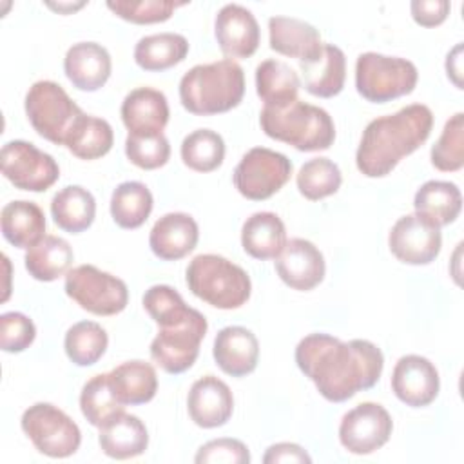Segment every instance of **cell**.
Masks as SVG:
<instances>
[{"label":"cell","instance_id":"ba28073f","mask_svg":"<svg viewBox=\"0 0 464 464\" xmlns=\"http://www.w3.org/2000/svg\"><path fill=\"white\" fill-rule=\"evenodd\" d=\"M22 430L40 453L53 459L74 455L82 442L78 424L49 402L29 406L22 415Z\"/></svg>","mask_w":464,"mask_h":464},{"label":"cell","instance_id":"52a82bcc","mask_svg":"<svg viewBox=\"0 0 464 464\" xmlns=\"http://www.w3.org/2000/svg\"><path fill=\"white\" fill-rule=\"evenodd\" d=\"M25 114L33 129L45 140L63 145L74 121L83 111L62 85L51 80L34 82L25 94Z\"/></svg>","mask_w":464,"mask_h":464},{"label":"cell","instance_id":"8992f818","mask_svg":"<svg viewBox=\"0 0 464 464\" xmlns=\"http://www.w3.org/2000/svg\"><path fill=\"white\" fill-rule=\"evenodd\" d=\"M417 80V67L406 58L379 53H362L357 56L355 87L368 102L384 103L410 94Z\"/></svg>","mask_w":464,"mask_h":464},{"label":"cell","instance_id":"44dd1931","mask_svg":"<svg viewBox=\"0 0 464 464\" xmlns=\"http://www.w3.org/2000/svg\"><path fill=\"white\" fill-rule=\"evenodd\" d=\"M111 54L96 42L71 45L63 58V71L69 82L80 91H98L111 76Z\"/></svg>","mask_w":464,"mask_h":464},{"label":"cell","instance_id":"d6986e66","mask_svg":"<svg viewBox=\"0 0 464 464\" xmlns=\"http://www.w3.org/2000/svg\"><path fill=\"white\" fill-rule=\"evenodd\" d=\"M121 120L129 134L156 136L163 134L169 121V103L161 91L152 87H138L121 102Z\"/></svg>","mask_w":464,"mask_h":464},{"label":"cell","instance_id":"484cf974","mask_svg":"<svg viewBox=\"0 0 464 464\" xmlns=\"http://www.w3.org/2000/svg\"><path fill=\"white\" fill-rule=\"evenodd\" d=\"M4 237L16 248H31L45 237L44 210L25 199L9 201L0 216Z\"/></svg>","mask_w":464,"mask_h":464},{"label":"cell","instance_id":"5b68a950","mask_svg":"<svg viewBox=\"0 0 464 464\" xmlns=\"http://www.w3.org/2000/svg\"><path fill=\"white\" fill-rule=\"evenodd\" d=\"M188 290L205 303L232 310L243 306L250 297V277L236 263L218 254H199L187 266Z\"/></svg>","mask_w":464,"mask_h":464},{"label":"cell","instance_id":"e575fe53","mask_svg":"<svg viewBox=\"0 0 464 464\" xmlns=\"http://www.w3.org/2000/svg\"><path fill=\"white\" fill-rule=\"evenodd\" d=\"M152 194L141 181H123L111 196V216L121 228L141 227L152 212Z\"/></svg>","mask_w":464,"mask_h":464},{"label":"cell","instance_id":"277c9868","mask_svg":"<svg viewBox=\"0 0 464 464\" xmlns=\"http://www.w3.org/2000/svg\"><path fill=\"white\" fill-rule=\"evenodd\" d=\"M259 123L268 138L285 141L297 150H324L335 140V125L332 116L312 103L301 100L285 105H265Z\"/></svg>","mask_w":464,"mask_h":464},{"label":"cell","instance_id":"6da1fadb","mask_svg":"<svg viewBox=\"0 0 464 464\" xmlns=\"http://www.w3.org/2000/svg\"><path fill=\"white\" fill-rule=\"evenodd\" d=\"M295 362L326 401L344 402L375 386L384 357L366 339L344 343L328 334H310L295 346Z\"/></svg>","mask_w":464,"mask_h":464},{"label":"cell","instance_id":"ee69618b","mask_svg":"<svg viewBox=\"0 0 464 464\" xmlns=\"http://www.w3.org/2000/svg\"><path fill=\"white\" fill-rule=\"evenodd\" d=\"M36 337L34 323L20 312H5L0 315V346L4 352H24Z\"/></svg>","mask_w":464,"mask_h":464},{"label":"cell","instance_id":"b9f144b4","mask_svg":"<svg viewBox=\"0 0 464 464\" xmlns=\"http://www.w3.org/2000/svg\"><path fill=\"white\" fill-rule=\"evenodd\" d=\"M185 2L172 0H109L107 7L120 18L132 24H156L172 16Z\"/></svg>","mask_w":464,"mask_h":464},{"label":"cell","instance_id":"7dc6e473","mask_svg":"<svg viewBox=\"0 0 464 464\" xmlns=\"http://www.w3.org/2000/svg\"><path fill=\"white\" fill-rule=\"evenodd\" d=\"M265 464H277V462H312L310 455L294 442H277L272 444L265 457H263Z\"/></svg>","mask_w":464,"mask_h":464},{"label":"cell","instance_id":"c3c4849f","mask_svg":"<svg viewBox=\"0 0 464 464\" xmlns=\"http://www.w3.org/2000/svg\"><path fill=\"white\" fill-rule=\"evenodd\" d=\"M460 54H462V45L457 44V45L448 53V58H446V71H448V76H450L451 82L457 85V89H462V80H460V76H462V65H460L462 58H460Z\"/></svg>","mask_w":464,"mask_h":464},{"label":"cell","instance_id":"603a6c76","mask_svg":"<svg viewBox=\"0 0 464 464\" xmlns=\"http://www.w3.org/2000/svg\"><path fill=\"white\" fill-rule=\"evenodd\" d=\"M268 38L276 53L299 62L315 58L323 49L319 31L312 24L292 16H272L268 20Z\"/></svg>","mask_w":464,"mask_h":464},{"label":"cell","instance_id":"f6af8a7d","mask_svg":"<svg viewBox=\"0 0 464 464\" xmlns=\"http://www.w3.org/2000/svg\"><path fill=\"white\" fill-rule=\"evenodd\" d=\"M194 460L198 464H246L250 462V453L248 448L237 439H214L198 450Z\"/></svg>","mask_w":464,"mask_h":464},{"label":"cell","instance_id":"8d00e7d4","mask_svg":"<svg viewBox=\"0 0 464 464\" xmlns=\"http://www.w3.org/2000/svg\"><path fill=\"white\" fill-rule=\"evenodd\" d=\"M80 408L89 424L102 428L112 417L121 413L125 406L116 399L109 382V373H100L83 384L80 393Z\"/></svg>","mask_w":464,"mask_h":464},{"label":"cell","instance_id":"bcb514c9","mask_svg":"<svg viewBox=\"0 0 464 464\" xmlns=\"http://www.w3.org/2000/svg\"><path fill=\"white\" fill-rule=\"evenodd\" d=\"M450 9L451 5L448 0H413L410 4L413 20L424 27H435L442 24Z\"/></svg>","mask_w":464,"mask_h":464},{"label":"cell","instance_id":"9a60e30c","mask_svg":"<svg viewBox=\"0 0 464 464\" xmlns=\"http://www.w3.org/2000/svg\"><path fill=\"white\" fill-rule=\"evenodd\" d=\"M439 372L422 355H404L397 361L392 373V390L399 401L411 408H422L439 395Z\"/></svg>","mask_w":464,"mask_h":464},{"label":"cell","instance_id":"ab89813d","mask_svg":"<svg viewBox=\"0 0 464 464\" xmlns=\"http://www.w3.org/2000/svg\"><path fill=\"white\" fill-rule=\"evenodd\" d=\"M431 163L442 172L460 170L464 165V114H453L435 145L431 147Z\"/></svg>","mask_w":464,"mask_h":464},{"label":"cell","instance_id":"d4e9b609","mask_svg":"<svg viewBox=\"0 0 464 464\" xmlns=\"http://www.w3.org/2000/svg\"><path fill=\"white\" fill-rule=\"evenodd\" d=\"M98 442L107 457L125 460L138 457L147 450L149 433L136 415L121 411L100 428Z\"/></svg>","mask_w":464,"mask_h":464},{"label":"cell","instance_id":"83f0119b","mask_svg":"<svg viewBox=\"0 0 464 464\" xmlns=\"http://www.w3.org/2000/svg\"><path fill=\"white\" fill-rule=\"evenodd\" d=\"M109 382L116 399L127 406L145 404L158 392V375L150 362L127 361L109 372Z\"/></svg>","mask_w":464,"mask_h":464},{"label":"cell","instance_id":"d6a6232c","mask_svg":"<svg viewBox=\"0 0 464 464\" xmlns=\"http://www.w3.org/2000/svg\"><path fill=\"white\" fill-rule=\"evenodd\" d=\"M301 80L297 72L281 60H265L256 67V91L265 105H285L297 100Z\"/></svg>","mask_w":464,"mask_h":464},{"label":"cell","instance_id":"7402d4cb","mask_svg":"<svg viewBox=\"0 0 464 464\" xmlns=\"http://www.w3.org/2000/svg\"><path fill=\"white\" fill-rule=\"evenodd\" d=\"M216 364L232 377H243L256 370L259 359L257 337L245 326H225L214 339Z\"/></svg>","mask_w":464,"mask_h":464},{"label":"cell","instance_id":"f1b7e54d","mask_svg":"<svg viewBox=\"0 0 464 464\" xmlns=\"http://www.w3.org/2000/svg\"><path fill=\"white\" fill-rule=\"evenodd\" d=\"M415 214L426 218L437 227H446L457 219L462 208V196L455 183L430 179L413 198Z\"/></svg>","mask_w":464,"mask_h":464},{"label":"cell","instance_id":"d590c367","mask_svg":"<svg viewBox=\"0 0 464 464\" xmlns=\"http://www.w3.org/2000/svg\"><path fill=\"white\" fill-rule=\"evenodd\" d=\"M109 344L107 332L94 321L72 324L63 339L67 357L78 366H91L102 359Z\"/></svg>","mask_w":464,"mask_h":464},{"label":"cell","instance_id":"5bb4252c","mask_svg":"<svg viewBox=\"0 0 464 464\" xmlns=\"http://www.w3.org/2000/svg\"><path fill=\"white\" fill-rule=\"evenodd\" d=\"M388 245L399 261L406 265H428L440 252V227L419 214H406L392 227Z\"/></svg>","mask_w":464,"mask_h":464},{"label":"cell","instance_id":"9c48e42d","mask_svg":"<svg viewBox=\"0 0 464 464\" xmlns=\"http://www.w3.org/2000/svg\"><path fill=\"white\" fill-rule=\"evenodd\" d=\"M65 294L94 315L120 314L129 301L127 285L94 265H80L65 274Z\"/></svg>","mask_w":464,"mask_h":464},{"label":"cell","instance_id":"2e32d148","mask_svg":"<svg viewBox=\"0 0 464 464\" xmlns=\"http://www.w3.org/2000/svg\"><path fill=\"white\" fill-rule=\"evenodd\" d=\"M277 276L294 290H312L324 277V257L308 239L292 237L276 257Z\"/></svg>","mask_w":464,"mask_h":464},{"label":"cell","instance_id":"836d02e7","mask_svg":"<svg viewBox=\"0 0 464 464\" xmlns=\"http://www.w3.org/2000/svg\"><path fill=\"white\" fill-rule=\"evenodd\" d=\"M114 141L112 127L103 118L82 114L65 138V147L80 160H98L105 156Z\"/></svg>","mask_w":464,"mask_h":464},{"label":"cell","instance_id":"e0dca14e","mask_svg":"<svg viewBox=\"0 0 464 464\" xmlns=\"http://www.w3.org/2000/svg\"><path fill=\"white\" fill-rule=\"evenodd\" d=\"M214 33L219 49L230 58H248L257 51L259 24L252 11L239 4H227L218 11Z\"/></svg>","mask_w":464,"mask_h":464},{"label":"cell","instance_id":"f35d334b","mask_svg":"<svg viewBox=\"0 0 464 464\" xmlns=\"http://www.w3.org/2000/svg\"><path fill=\"white\" fill-rule=\"evenodd\" d=\"M295 183L306 199L317 201L335 194L343 183V176L332 160L314 158L301 165Z\"/></svg>","mask_w":464,"mask_h":464},{"label":"cell","instance_id":"7a4b0ae2","mask_svg":"<svg viewBox=\"0 0 464 464\" xmlns=\"http://www.w3.org/2000/svg\"><path fill=\"white\" fill-rule=\"evenodd\" d=\"M431 127L433 114L422 103H411L395 114L372 120L355 152L357 169L368 178L390 174L404 156L415 152L430 138Z\"/></svg>","mask_w":464,"mask_h":464},{"label":"cell","instance_id":"4fadbf2b","mask_svg":"<svg viewBox=\"0 0 464 464\" xmlns=\"http://www.w3.org/2000/svg\"><path fill=\"white\" fill-rule=\"evenodd\" d=\"M393 430L386 408L377 402H361L343 415L339 426L341 444L355 455H368L382 448Z\"/></svg>","mask_w":464,"mask_h":464},{"label":"cell","instance_id":"7bdbcfd3","mask_svg":"<svg viewBox=\"0 0 464 464\" xmlns=\"http://www.w3.org/2000/svg\"><path fill=\"white\" fill-rule=\"evenodd\" d=\"M125 154L130 163L140 169L152 170L160 169L169 161L170 145L163 134L156 136H136L129 134L125 140Z\"/></svg>","mask_w":464,"mask_h":464},{"label":"cell","instance_id":"ffe728a7","mask_svg":"<svg viewBox=\"0 0 464 464\" xmlns=\"http://www.w3.org/2000/svg\"><path fill=\"white\" fill-rule=\"evenodd\" d=\"M199 237L196 219L185 212H169L161 216L149 234V245L156 257L176 261L190 254Z\"/></svg>","mask_w":464,"mask_h":464},{"label":"cell","instance_id":"3957f363","mask_svg":"<svg viewBox=\"0 0 464 464\" xmlns=\"http://www.w3.org/2000/svg\"><path fill=\"white\" fill-rule=\"evenodd\" d=\"M243 94L245 72L230 58L194 65L179 80V100L198 116L227 112L239 105Z\"/></svg>","mask_w":464,"mask_h":464},{"label":"cell","instance_id":"f546056e","mask_svg":"<svg viewBox=\"0 0 464 464\" xmlns=\"http://www.w3.org/2000/svg\"><path fill=\"white\" fill-rule=\"evenodd\" d=\"M51 214L62 230L80 234L92 225L96 201L87 188L80 185H67L53 196Z\"/></svg>","mask_w":464,"mask_h":464},{"label":"cell","instance_id":"4316f807","mask_svg":"<svg viewBox=\"0 0 464 464\" xmlns=\"http://www.w3.org/2000/svg\"><path fill=\"white\" fill-rule=\"evenodd\" d=\"M286 243V228L274 212H256L243 223V250L256 259H276Z\"/></svg>","mask_w":464,"mask_h":464},{"label":"cell","instance_id":"1f68e13d","mask_svg":"<svg viewBox=\"0 0 464 464\" xmlns=\"http://www.w3.org/2000/svg\"><path fill=\"white\" fill-rule=\"evenodd\" d=\"M188 53V42L178 33H158L138 40L134 62L145 71H165L183 62Z\"/></svg>","mask_w":464,"mask_h":464},{"label":"cell","instance_id":"8fae6325","mask_svg":"<svg viewBox=\"0 0 464 464\" xmlns=\"http://www.w3.org/2000/svg\"><path fill=\"white\" fill-rule=\"evenodd\" d=\"M292 174L290 160L266 147L250 149L234 169V185L246 199L261 201L274 196Z\"/></svg>","mask_w":464,"mask_h":464},{"label":"cell","instance_id":"ac0fdd59","mask_svg":"<svg viewBox=\"0 0 464 464\" xmlns=\"http://www.w3.org/2000/svg\"><path fill=\"white\" fill-rule=\"evenodd\" d=\"M187 408L190 419L199 428H218L232 417L234 397L227 382L216 375H205L190 386Z\"/></svg>","mask_w":464,"mask_h":464},{"label":"cell","instance_id":"7c38bea8","mask_svg":"<svg viewBox=\"0 0 464 464\" xmlns=\"http://www.w3.org/2000/svg\"><path fill=\"white\" fill-rule=\"evenodd\" d=\"M0 163L2 174L20 190L44 192L60 178L54 158L24 140L7 141L0 150Z\"/></svg>","mask_w":464,"mask_h":464},{"label":"cell","instance_id":"4dcf8cb0","mask_svg":"<svg viewBox=\"0 0 464 464\" xmlns=\"http://www.w3.org/2000/svg\"><path fill=\"white\" fill-rule=\"evenodd\" d=\"M74 254L71 245L58 236H45L25 252V268L38 281H54L67 274Z\"/></svg>","mask_w":464,"mask_h":464},{"label":"cell","instance_id":"cb8c5ba5","mask_svg":"<svg viewBox=\"0 0 464 464\" xmlns=\"http://www.w3.org/2000/svg\"><path fill=\"white\" fill-rule=\"evenodd\" d=\"M299 67L304 89L314 96L332 98L344 87L346 58L334 44H323L321 53L308 62H299Z\"/></svg>","mask_w":464,"mask_h":464},{"label":"cell","instance_id":"30bf717a","mask_svg":"<svg viewBox=\"0 0 464 464\" xmlns=\"http://www.w3.org/2000/svg\"><path fill=\"white\" fill-rule=\"evenodd\" d=\"M207 328L205 315L196 308H192L183 321L170 326H160L158 335L150 343L152 361L167 373L187 372L198 359Z\"/></svg>","mask_w":464,"mask_h":464},{"label":"cell","instance_id":"60d3db41","mask_svg":"<svg viewBox=\"0 0 464 464\" xmlns=\"http://www.w3.org/2000/svg\"><path fill=\"white\" fill-rule=\"evenodd\" d=\"M143 308L160 326H170L183 321L192 308L179 292L169 285H154L143 294Z\"/></svg>","mask_w":464,"mask_h":464},{"label":"cell","instance_id":"74e56055","mask_svg":"<svg viewBox=\"0 0 464 464\" xmlns=\"http://www.w3.org/2000/svg\"><path fill=\"white\" fill-rule=\"evenodd\" d=\"M181 160L196 172L216 170L225 160V141L210 129H198L181 141Z\"/></svg>","mask_w":464,"mask_h":464}]
</instances>
